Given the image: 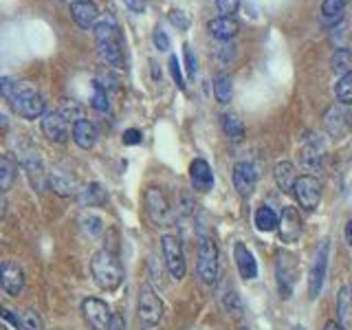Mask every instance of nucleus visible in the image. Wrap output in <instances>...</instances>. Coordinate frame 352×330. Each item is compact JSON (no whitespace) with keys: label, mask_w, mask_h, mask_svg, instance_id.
<instances>
[{"label":"nucleus","mask_w":352,"mask_h":330,"mask_svg":"<svg viewBox=\"0 0 352 330\" xmlns=\"http://www.w3.org/2000/svg\"><path fill=\"white\" fill-rule=\"evenodd\" d=\"M93 280L102 291H117L124 282V269L115 251L99 249L91 260Z\"/></svg>","instance_id":"obj_1"},{"label":"nucleus","mask_w":352,"mask_h":330,"mask_svg":"<svg viewBox=\"0 0 352 330\" xmlns=\"http://www.w3.org/2000/svg\"><path fill=\"white\" fill-rule=\"evenodd\" d=\"M9 104L14 113L25 119H38L44 115V97L33 82H18L9 95Z\"/></svg>","instance_id":"obj_2"},{"label":"nucleus","mask_w":352,"mask_h":330,"mask_svg":"<svg viewBox=\"0 0 352 330\" xmlns=\"http://www.w3.org/2000/svg\"><path fill=\"white\" fill-rule=\"evenodd\" d=\"M220 262H218V245L212 236H201L196 251V275L198 280L207 286H214L218 282Z\"/></svg>","instance_id":"obj_3"},{"label":"nucleus","mask_w":352,"mask_h":330,"mask_svg":"<svg viewBox=\"0 0 352 330\" xmlns=\"http://www.w3.org/2000/svg\"><path fill=\"white\" fill-rule=\"evenodd\" d=\"M163 313H165V306L161 302V297L157 295V291H154L150 284H141L139 302H137L139 322L146 328H152L163 319Z\"/></svg>","instance_id":"obj_4"},{"label":"nucleus","mask_w":352,"mask_h":330,"mask_svg":"<svg viewBox=\"0 0 352 330\" xmlns=\"http://www.w3.org/2000/svg\"><path fill=\"white\" fill-rule=\"evenodd\" d=\"M293 194L297 207H302L306 214H313L319 207V201H322V183L313 174H300L295 181Z\"/></svg>","instance_id":"obj_5"},{"label":"nucleus","mask_w":352,"mask_h":330,"mask_svg":"<svg viewBox=\"0 0 352 330\" xmlns=\"http://www.w3.org/2000/svg\"><path fill=\"white\" fill-rule=\"evenodd\" d=\"M161 249H163V260H165V267H168L170 275L174 280H183L187 264H185V251H183L181 238L174 234H165L161 238Z\"/></svg>","instance_id":"obj_6"},{"label":"nucleus","mask_w":352,"mask_h":330,"mask_svg":"<svg viewBox=\"0 0 352 330\" xmlns=\"http://www.w3.org/2000/svg\"><path fill=\"white\" fill-rule=\"evenodd\" d=\"M295 267V256L284 249L275 251V278H278V291L282 295V300H289L291 293H293V286H295V275L297 271Z\"/></svg>","instance_id":"obj_7"},{"label":"nucleus","mask_w":352,"mask_h":330,"mask_svg":"<svg viewBox=\"0 0 352 330\" xmlns=\"http://www.w3.org/2000/svg\"><path fill=\"white\" fill-rule=\"evenodd\" d=\"M328 253H330V240H322L315 251L311 273H308V297H311V300H315V297L322 293L326 271H328Z\"/></svg>","instance_id":"obj_8"},{"label":"nucleus","mask_w":352,"mask_h":330,"mask_svg":"<svg viewBox=\"0 0 352 330\" xmlns=\"http://www.w3.org/2000/svg\"><path fill=\"white\" fill-rule=\"evenodd\" d=\"M146 209L150 220L157 227H170L172 225V205L159 187H150L146 192Z\"/></svg>","instance_id":"obj_9"},{"label":"nucleus","mask_w":352,"mask_h":330,"mask_svg":"<svg viewBox=\"0 0 352 330\" xmlns=\"http://www.w3.org/2000/svg\"><path fill=\"white\" fill-rule=\"evenodd\" d=\"M82 315L93 330H108L110 319H113L108 304L104 300H99V297H86L82 302Z\"/></svg>","instance_id":"obj_10"},{"label":"nucleus","mask_w":352,"mask_h":330,"mask_svg":"<svg viewBox=\"0 0 352 330\" xmlns=\"http://www.w3.org/2000/svg\"><path fill=\"white\" fill-rule=\"evenodd\" d=\"M20 161H22V168L27 170V176L31 185L36 187V192H44L49 185V174L44 172V163L40 159V154L29 148V150H22L20 152Z\"/></svg>","instance_id":"obj_11"},{"label":"nucleus","mask_w":352,"mask_h":330,"mask_svg":"<svg viewBox=\"0 0 352 330\" xmlns=\"http://www.w3.org/2000/svg\"><path fill=\"white\" fill-rule=\"evenodd\" d=\"M231 181H234V187L238 196L242 198H249L256 190V183H258V170L256 165L251 161H240L234 165V172H231Z\"/></svg>","instance_id":"obj_12"},{"label":"nucleus","mask_w":352,"mask_h":330,"mask_svg":"<svg viewBox=\"0 0 352 330\" xmlns=\"http://www.w3.org/2000/svg\"><path fill=\"white\" fill-rule=\"evenodd\" d=\"M278 234L280 240L286 245H293V242L300 240L302 236V216L295 207H284L282 214L278 216Z\"/></svg>","instance_id":"obj_13"},{"label":"nucleus","mask_w":352,"mask_h":330,"mask_svg":"<svg viewBox=\"0 0 352 330\" xmlns=\"http://www.w3.org/2000/svg\"><path fill=\"white\" fill-rule=\"evenodd\" d=\"M25 282H27L25 271H22V267L18 262L5 260L3 264H0V286H3L7 295L18 297L22 293V289H25Z\"/></svg>","instance_id":"obj_14"},{"label":"nucleus","mask_w":352,"mask_h":330,"mask_svg":"<svg viewBox=\"0 0 352 330\" xmlns=\"http://www.w3.org/2000/svg\"><path fill=\"white\" fill-rule=\"evenodd\" d=\"M42 132L44 137L53 143H66L69 141V121L62 117L60 110H53V113H44L42 115Z\"/></svg>","instance_id":"obj_15"},{"label":"nucleus","mask_w":352,"mask_h":330,"mask_svg":"<svg viewBox=\"0 0 352 330\" xmlns=\"http://www.w3.org/2000/svg\"><path fill=\"white\" fill-rule=\"evenodd\" d=\"M234 260H236V269L242 280L249 282L258 278V262L245 242H236L234 245Z\"/></svg>","instance_id":"obj_16"},{"label":"nucleus","mask_w":352,"mask_h":330,"mask_svg":"<svg viewBox=\"0 0 352 330\" xmlns=\"http://www.w3.org/2000/svg\"><path fill=\"white\" fill-rule=\"evenodd\" d=\"M71 18L75 20L77 27L82 29H95L97 18H99V9L91 0H75L71 5Z\"/></svg>","instance_id":"obj_17"},{"label":"nucleus","mask_w":352,"mask_h":330,"mask_svg":"<svg viewBox=\"0 0 352 330\" xmlns=\"http://www.w3.org/2000/svg\"><path fill=\"white\" fill-rule=\"evenodd\" d=\"M324 124H326V130H328L330 137L341 139L350 132V115L341 106H333L326 113Z\"/></svg>","instance_id":"obj_18"},{"label":"nucleus","mask_w":352,"mask_h":330,"mask_svg":"<svg viewBox=\"0 0 352 330\" xmlns=\"http://www.w3.org/2000/svg\"><path fill=\"white\" fill-rule=\"evenodd\" d=\"M190 181L198 192H209L214 187V172L205 159H194L190 163Z\"/></svg>","instance_id":"obj_19"},{"label":"nucleus","mask_w":352,"mask_h":330,"mask_svg":"<svg viewBox=\"0 0 352 330\" xmlns=\"http://www.w3.org/2000/svg\"><path fill=\"white\" fill-rule=\"evenodd\" d=\"M209 33L220 40V42H225V40H231L238 33L240 25H238V20L234 16H218L214 20H209Z\"/></svg>","instance_id":"obj_20"},{"label":"nucleus","mask_w":352,"mask_h":330,"mask_svg":"<svg viewBox=\"0 0 352 330\" xmlns=\"http://www.w3.org/2000/svg\"><path fill=\"white\" fill-rule=\"evenodd\" d=\"M297 176H300V174L295 172V165L291 161H280L278 165H275V170H273L275 185H278L284 194H293Z\"/></svg>","instance_id":"obj_21"},{"label":"nucleus","mask_w":352,"mask_h":330,"mask_svg":"<svg viewBox=\"0 0 352 330\" xmlns=\"http://www.w3.org/2000/svg\"><path fill=\"white\" fill-rule=\"evenodd\" d=\"M71 137L75 139V143L80 148L91 150L95 143H97V128L88 119H80V121H75V124H73Z\"/></svg>","instance_id":"obj_22"},{"label":"nucleus","mask_w":352,"mask_h":330,"mask_svg":"<svg viewBox=\"0 0 352 330\" xmlns=\"http://www.w3.org/2000/svg\"><path fill=\"white\" fill-rule=\"evenodd\" d=\"M99 44V58L104 60L108 69H124V53L119 49V40H106Z\"/></svg>","instance_id":"obj_23"},{"label":"nucleus","mask_w":352,"mask_h":330,"mask_svg":"<svg viewBox=\"0 0 352 330\" xmlns=\"http://www.w3.org/2000/svg\"><path fill=\"white\" fill-rule=\"evenodd\" d=\"M337 317L339 326L344 330H352V293L350 286H341L337 295Z\"/></svg>","instance_id":"obj_24"},{"label":"nucleus","mask_w":352,"mask_h":330,"mask_svg":"<svg viewBox=\"0 0 352 330\" xmlns=\"http://www.w3.org/2000/svg\"><path fill=\"white\" fill-rule=\"evenodd\" d=\"M346 5H348V0H324L322 3V25L335 27L337 22H341Z\"/></svg>","instance_id":"obj_25"},{"label":"nucleus","mask_w":352,"mask_h":330,"mask_svg":"<svg viewBox=\"0 0 352 330\" xmlns=\"http://www.w3.org/2000/svg\"><path fill=\"white\" fill-rule=\"evenodd\" d=\"M49 187L60 196H73L77 192V181H73L69 174H64L60 170H53L49 174Z\"/></svg>","instance_id":"obj_26"},{"label":"nucleus","mask_w":352,"mask_h":330,"mask_svg":"<svg viewBox=\"0 0 352 330\" xmlns=\"http://www.w3.org/2000/svg\"><path fill=\"white\" fill-rule=\"evenodd\" d=\"M300 161L304 165V170L308 172H315L319 170V165H322V146L313 139L308 141L306 146L302 148V154H300Z\"/></svg>","instance_id":"obj_27"},{"label":"nucleus","mask_w":352,"mask_h":330,"mask_svg":"<svg viewBox=\"0 0 352 330\" xmlns=\"http://www.w3.org/2000/svg\"><path fill=\"white\" fill-rule=\"evenodd\" d=\"M220 124H223V132L229 141H240L245 137V126H242V121L234 113H227L220 117Z\"/></svg>","instance_id":"obj_28"},{"label":"nucleus","mask_w":352,"mask_h":330,"mask_svg":"<svg viewBox=\"0 0 352 330\" xmlns=\"http://www.w3.org/2000/svg\"><path fill=\"white\" fill-rule=\"evenodd\" d=\"M253 223H256V229H260V231H273V229H278V214H275L271 207L262 205V207H258Z\"/></svg>","instance_id":"obj_29"},{"label":"nucleus","mask_w":352,"mask_h":330,"mask_svg":"<svg viewBox=\"0 0 352 330\" xmlns=\"http://www.w3.org/2000/svg\"><path fill=\"white\" fill-rule=\"evenodd\" d=\"M214 95L220 104H229L231 102V95H234V84H231V77L225 75V73H220L216 75V80H214Z\"/></svg>","instance_id":"obj_30"},{"label":"nucleus","mask_w":352,"mask_h":330,"mask_svg":"<svg viewBox=\"0 0 352 330\" xmlns=\"http://www.w3.org/2000/svg\"><path fill=\"white\" fill-rule=\"evenodd\" d=\"M82 203L88 207H102L106 203V192L99 183H91L82 194Z\"/></svg>","instance_id":"obj_31"},{"label":"nucleus","mask_w":352,"mask_h":330,"mask_svg":"<svg viewBox=\"0 0 352 330\" xmlns=\"http://www.w3.org/2000/svg\"><path fill=\"white\" fill-rule=\"evenodd\" d=\"M335 95H337L341 106H350L352 104V71L339 77V82L335 86Z\"/></svg>","instance_id":"obj_32"},{"label":"nucleus","mask_w":352,"mask_h":330,"mask_svg":"<svg viewBox=\"0 0 352 330\" xmlns=\"http://www.w3.org/2000/svg\"><path fill=\"white\" fill-rule=\"evenodd\" d=\"M16 181V165L0 154V192H7Z\"/></svg>","instance_id":"obj_33"},{"label":"nucleus","mask_w":352,"mask_h":330,"mask_svg":"<svg viewBox=\"0 0 352 330\" xmlns=\"http://www.w3.org/2000/svg\"><path fill=\"white\" fill-rule=\"evenodd\" d=\"M330 64H333V71L339 73V75H346L350 73V66H352V53L350 49H337L335 55H333V60H330Z\"/></svg>","instance_id":"obj_34"},{"label":"nucleus","mask_w":352,"mask_h":330,"mask_svg":"<svg viewBox=\"0 0 352 330\" xmlns=\"http://www.w3.org/2000/svg\"><path fill=\"white\" fill-rule=\"evenodd\" d=\"M95 38L97 42H106V40H119V29L113 20H104L95 25Z\"/></svg>","instance_id":"obj_35"},{"label":"nucleus","mask_w":352,"mask_h":330,"mask_svg":"<svg viewBox=\"0 0 352 330\" xmlns=\"http://www.w3.org/2000/svg\"><path fill=\"white\" fill-rule=\"evenodd\" d=\"M91 106H93L95 110H99V113H106V110H108V93H106L104 84L95 82V86H93V95H91Z\"/></svg>","instance_id":"obj_36"},{"label":"nucleus","mask_w":352,"mask_h":330,"mask_svg":"<svg viewBox=\"0 0 352 330\" xmlns=\"http://www.w3.org/2000/svg\"><path fill=\"white\" fill-rule=\"evenodd\" d=\"M20 330H44L42 319L36 311H25L20 313Z\"/></svg>","instance_id":"obj_37"},{"label":"nucleus","mask_w":352,"mask_h":330,"mask_svg":"<svg viewBox=\"0 0 352 330\" xmlns=\"http://www.w3.org/2000/svg\"><path fill=\"white\" fill-rule=\"evenodd\" d=\"M62 117L66 119V121H80V119H84V110H82V106L80 104H75V102H64L62 104Z\"/></svg>","instance_id":"obj_38"},{"label":"nucleus","mask_w":352,"mask_h":330,"mask_svg":"<svg viewBox=\"0 0 352 330\" xmlns=\"http://www.w3.org/2000/svg\"><path fill=\"white\" fill-rule=\"evenodd\" d=\"M183 55H185V69H187V77L194 80L196 77V71H198V62H196V55L192 51L190 44H185L183 47Z\"/></svg>","instance_id":"obj_39"},{"label":"nucleus","mask_w":352,"mask_h":330,"mask_svg":"<svg viewBox=\"0 0 352 330\" xmlns=\"http://www.w3.org/2000/svg\"><path fill=\"white\" fill-rule=\"evenodd\" d=\"M216 7L223 16H234L240 9V0H216Z\"/></svg>","instance_id":"obj_40"},{"label":"nucleus","mask_w":352,"mask_h":330,"mask_svg":"<svg viewBox=\"0 0 352 330\" xmlns=\"http://www.w3.org/2000/svg\"><path fill=\"white\" fill-rule=\"evenodd\" d=\"M170 22H172L174 27H179V29H187V27H190V18H187L185 11H179V9L170 11Z\"/></svg>","instance_id":"obj_41"},{"label":"nucleus","mask_w":352,"mask_h":330,"mask_svg":"<svg viewBox=\"0 0 352 330\" xmlns=\"http://www.w3.org/2000/svg\"><path fill=\"white\" fill-rule=\"evenodd\" d=\"M170 73H172V77H174V82H176V86L179 88H185V82H183V75H181V69H179V60L174 58H170Z\"/></svg>","instance_id":"obj_42"},{"label":"nucleus","mask_w":352,"mask_h":330,"mask_svg":"<svg viewBox=\"0 0 352 330\" xmlns=\"http://www.w3.org/2000/svg\"><path fill=\"white\" fill-rule=\"evenodd\" d=\"M154 44H157L159 51H170V38L165 36V33L161 29L154 31Z\"/></svg>","instance_id":"obj_43"},{"label":"nucleus","mask_w":352,"mask_h":330,"mask_svg":"<svg viewBox=\"0 0 352 330\" xmlns=\"http://www.w3.org/2000/svg\"><path fill=\"white\" fill-rule=\"evenodd\" d=\"M124 143L126 146H137V143H141V132L137 128H130L124 132Z\"/></svg>","instance_id":"obj_44"},{"label":"nucleus","mask_w":352,"mask_h":330,"mask_svg":"<svg viewBox=\"0 0 352 330\" xmlns=\"http://www.w3.org/2000/svg\"><path fill=\"white\" fill-rule=\"evenodd\" d=\"M14 84H16V82H11L9 77H0V95H3V97H9L11 91H14Z\"/></svg>","instance_id":"obj_45"},{"label":"nucleus","mask_w":352,"mask_h":330,"mask_svg":"<svg viewBox=\"0 0 352 330\" xmlns=\"http://www.w3.org/2000/svg\"><path fill=\"white\" fill-rule=\"evenodd\" d=\"M124 5L130 11H135V14H143V11H146V3H143V0H124Z\"/></svg>","instance_id":"obj_46"},{"label":"nucleus","mask_w":352,"mask_h":330,"mask_svg":"<svg viewBox=\"0 0 352 330\" xmlns=\"http://www.w3.org/2000/svg\"><path fill=\"white\" fill-rule=\"evenodd\" d=\"M84 227L86 229H91L93 231V234H99V229H102V227H99V225H102V220H99V218H95V216H86L84 218Z\"/></svg>","instance_id":"obj_47"},{"label":"nucleus","mask_w":352,"mask_h":330,"mask_svg":"<svg viewBox=\"0 0 352 330\" xmlns=\"http://www.w3.org/2000/svg\"><path fill=\"white\" fill-rule=\"evenodd\" d=\"M108 330H126V322L124 317H121L119 313L113 315V319H110V328Z\"/></svg>","instance_id":"obj_48"},{"label":"nucleus","mask_w":352,"mask_h":330,"mask_svg":"<svg viewBox=\"0 0 352 330\" xmlns=\"http://www.w3.org/2000/svg\"><path fill=\"white\" fill-rule=\"evenodd\" d=\"M344 236H346V242L352 247V218L346 223V229H344Z\"/></svg>","instance_id":"obj_49"},{"label":"nucleus","mask_w":352,"mask_h":330,"mask_svg":"<svg viewBox=\"0 0 352 330\" xmlns=\"http://www.w3.org/2000/svg\"><path fill=\"white\" fill-rule=\"evenodd\" d=\"M324 330H344V328H341L335 319H328V322L324 324Z\"/></svg>","instance_id":"obj_50"},{"label":"nucleus","mask_w":352,"mask_h":330,"mask_svg":"<svg viewBox=\"0 0 352 330\" xmlns=\"http://www.w3.org/2000/svg\"><path fill=\"white\" fill-rule=\"evenodd\" d=\"M5 212H7V203H5V198H3V194H0V220L5 218Z\"/></svg>","instance_id":"obj_51"},{"label":"nucleus","mask_w":352,"mask_h":330,"mask_svg":"<svg viewBox=\"0 0 352 330\" xmlns=\"http://www.w3.org/2000/svg\"><path fill=\"white\" fill-rule=\"evenodd\" d=\"M293 330H304V326H295Z\"/></svg>","instance_id":"obj_52"},{"label":"nucleus","mask_w":352,"mask_h":330,"mask_svg":"<svg viewBox=\"0 0 352 330\" xmlns=\"http://www.w3.org/2000/svg\"><path fill=\"white\" fill-rule=\"evenodd\" d=\"M240 330H249V328L247 326H240Z\"/></svg>","instance_id":"obj_53"},{"label":"nucleus","mask_w":352,"mask_h":330,"mask_svg":"<svg viewBox=\"0 0 352 330\" xmlns=\"http://www.w3.org/2000/svg\"><path fill=\"white\" fill-rule=\"evenodd\" d=\"M0 330H7V328H3V326H0Z\"/></svg>","instance_id":"obj_54"},{"label":"nucleus","mask_w":352,"mask_h":330,"mask_svg":"<svg viewBox=\"0 0 352 330\" xmlns=\"http://www.w3.org/2000/svg\"><path fill=\"white\" fill-rule=\"evenodd\" d=\"M350 293H352V286H350Z\"/></svg>","instance_id":"obj_55"}]
</instances>
